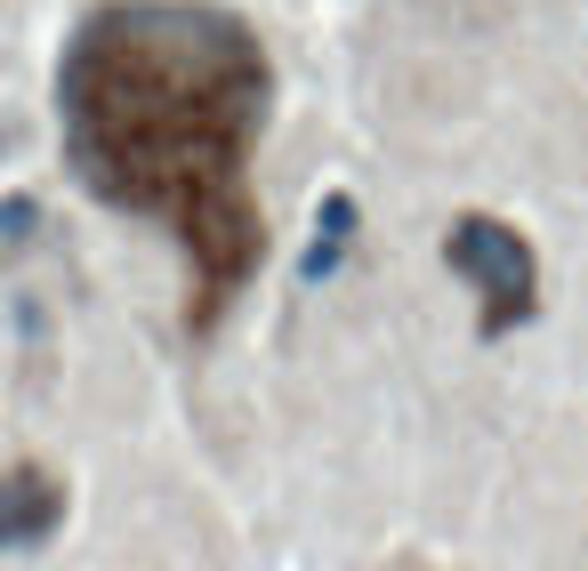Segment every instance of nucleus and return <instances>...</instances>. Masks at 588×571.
<instances>
[{
	"label": "nucleus",
	"mask_w": 588,
	"mask_h": 571,
	"mask_svg": "<svg viewBox=\"0 0 588 571\" xmlns=\"http://www.w3.org/2000/svg\"><path fill=\"white\" fill-rule=\"evenodd\" d=\"M65 153L106 201L170 218L201 266V322L267 250V218L242 194V161L267 105V57L218 9L137 0L81 25L65 73Z\"/></svg>",
	"instance_id": "obj_1"
},
{
	"label": "nucleus",
	"mask_w": 588,
	"mask_h": 571,
	"mask_svg": "<svg viewBox=\"0 0 588 571\" xmlns=\"http://www.w3.org/2000/svg\"><path fill=\"white\" fill-rule=\"evenodd\" d=\"M443 258H452L460 282H476L483 331L492 338L532 314V250H524L516 226H500V218H460V226L443 234Z\"/></svg>",
	"instance_id": "obj_2"
},
{
	"label": "nucleus",
	"mask_w": 588,
	"mask_h": 571,
	"mask_svg": "<svg viewBox=\"0 0 588 571\" xmlns=\"http://www.w3.org/2000/svg\"><path fill=\"white\" fill-rule=\"evenodd\" d=\"M65 523V492L49 467H9L0 475V547H40Z\"/></svg>",
	"instance_id": "obj_3"
},
{
	"label": "nucleus",
	"mask_w": 588,
	"mask_h": 571,
	"mask_svg": "<svg viewBox=\"0 0 588 571\" xmlns=\"http://www.w3.org/2000/svg\"><path fill=\"white\" fill-rule=\"evenodd\" d=\"M339 258H347V241H339V234H315V250H307V266H298V274L322 282V274H339Z\"/></svg>",
	"instance_id": "obj_4"
}]
</instances>
